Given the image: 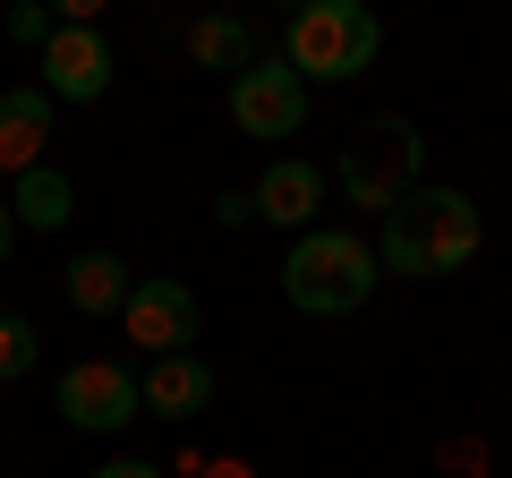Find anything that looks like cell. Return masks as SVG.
Returning <instances> with one entry per match:
<instances>
[{
  "label": "cell",
  "instance_id": "cell-21",
  "mask_svg": "<svg viewBox=\"0 0 512 478\" xmlns=\"http://www.w3.org/2000/svg\"><path fill=\"white\" fill-rule=\"evenodd\" d=\"M9 248H18V214H9V197H0V265H9Z\"/></svg>",
  "mask_w": 512,
  "mask_h": 478
},
{
  "label": "cell",
  "instance_id": "cell-20",
  "mask_svg": "<svg viewBox=\"0 0 512 478\" xmlns=\"http://www.w3.org/2000/svg\"><path fill=\"white\" fill-rule=\"evenodd\" d=\"M94 478H163V470H154V461H103Z\"/></svg>",
  "mask_w": 512,
  "mask_h": 478
},
{
  "label": "cell",
  "instance_id": "cell-17",
  "mask_svg": "<svg viewBox=\"0 0 512 478\" xmlns=\"http://www.w3.org/2000/svg\"><path fill=\"white\" fill-rule=\"evenodd\" d=\"M0 26H9V43H26V52H43V43L60 35L52 0H18V9H9V18H0Z\"/></svg>",
  "mask_w": 512,
  "mask_h": 478
},
{
  "label": "cell",
  "instance_id": "cell-10",
  "mask_svg": "<svg viewBox=\"0 0 512 478\" xmlns=\"http://www.w3.org/2000/svg\"><path fill=\"white\" fill-rule=\"evenodd\" d=\"M43 146H52V86H9L0 94V171L9 180L35 171Z\"/></svg>",
  "mask_w": 512,
  "mask_h": 478
},
{
  "label": "cell",
  "instance_id": "cell-5",
  "mask_svg": "<svg viewBox=\"0 0 512 478\" xmlns=\"http://www.w3.org/2000/svg\"><path fill=\"white\" fill-rule=\"evenodd\" d=\"M393 214L410 222V239H419L427 274H461V265L478 257V239H487L478 205L461 197V188H444V180H419V197H410V205H393Z\"/></svg>",
  "mask_w": 512,
  "mask_h": 478
},
{
  "label": "cell",
  "instance_id": "cell-19",
  "mask_svg": "<svg viewBox=\"0 0 512 478\" xmlns=\"http://www.w3.org/2000/svg\"><path fill=\"white\" fill-rule=\"evenodd\" d=\"M103 9H111V0H52V18H60V26H94Z\"/></svg>",
  "mask_w": 512,
  "mask_h": 478
},
{
  "label": "cell",
  "instance_id": "cell-6",
  "mask_svg": "<svg viewBox=\"0 0 512 478\" xmlns=\"http://www.w3.org/2000/svg\"><path fill=\"white\" fill-rule=\"evenodd\" d=\"M308 120V77L291 60H248L231 77V129L239 137H299Z\"/></svg>",
  "mask_w": 512,
  "mask_h": 478
},
{
  "label": "cell",
  "instance_id": "cell-22",
  "mask_svg": "<svg viewBox=\"0 0 512 478\" xmlns=\"http://www.w3.org/2000/svg\"><path fill=\"white\" fill-rule=\"evenodd\" d=\"M214 478H248V470H239V461H214Z\"/></svg>",
  "mask_w": 512,
  "mask_h": 478
},
{
  "label": "cell",
  "instance_id": "cell-13",
  "mask_svg": "<svg viewBox=\"0 0 512 478\" xmlns=\"http://www.w3.org/2000/svg\"><path fill=\"white\" fill-rule=\"evenodd\" d=\"M9 214H18V231H60V222L77 214V180L52 163L18 171V188H9Z\"/></svg>",
  "mask_w": 512,
  "mask_h": 478
},
{
  "label": "cell",
  "instance_id": "cell-11",
  "mask_svg": "<svg viewBox=\"0 0 512 478\" xmlns=\"http://www.w3.org/2000/svg\"><path fill=\"white\" fill-rule=\"evenodd\" d=\"M222 376L205 368L197 350H171V359H146V410L154 419H197L205 402H214Z\"/></svg>",
  "mask_w": 512,
  "mask_h": 478
},
{
  "label": "cell",
  "instance_id": "cell-7",
  "mask_svg": "<svg viewBox=\"0 0 512 478\" xmlns=\"http://www.w3.org/2000/svg\"><path fill=\"white\" fill-rule=\"evenodd\" d=\"M120 325H128V342L146 350V359H171V350L197 342V291H188V282H171V274H137Z\"/></svg>",
  "mask_w": 512,
  "mask_h": 478
},
{
  "label": "cell",
  "instance_id": "cell-18",
  "mask_svg": "<svg viewBox=\"0 0 512 478\" xmlns=\"http://www.w3.org/2000/svg\"><path fill=\"white\" fill-rule=\"evenodd\" d=\"M214 222H222V231H239V222H256V197H248V188H222V197H214Z\"/></svg>",
  "mask_w": 512,
  "mask_h": 478
},
{
  "label": "cell",
  "instance_id": "cell-1",
  "mask_svg": "<svg viewBox=\"0 0 512 478\" xmlns=\"http://www.w3.org/2000/svg\"><path fill=\"white\" fill-rule=\"evenodd\" d=\"M376 282H384V257H376V239H359V231H325L316 222L282 257V299L299 316H359L376 299Z\"/></svg>",
  "mask_w": 512,
  "mask_h": 478
},
{
  "label": "cell",
  "instance_id": "cell-3",
  "mask_svg": "<svg viewBox=\"0 0 512 478\" xmlns=\"http://www.w3.org/2000/svg\"><path fill=\"white\" fill-rule=\"evenodd\" d=\"M384 52V26L367 0H308V9H291V69L308 77V86H342V77L376 69Z\"/></svg>",
  "mask_w": 512,
  "mask_h": 478
},
{
  "label": "cell",
  "instance_id": "cell-12",
  "mask_svg": "<svg viewBox=\"0 0 512 478\" xmlns=\"http://www.w3.org/2000/svg\"><path fill=\"white\" fill-rule=\"evenodd\" d=\"M60 291H69V308H77V316H120V308H128V291H137V274H128L111 248H86V257L60 265Z\"/></svg>",
  "mask_w": 512,
  "mask_h": 478
},
{
  "label": "cell",
  "instance_id": "cell-15",
  "mask_svg": "<svg viewBox=\"0 0 512 478\" xmlns=\"http://www.w3.org/2000/svg\"><path fill=\"white\" fill-rule=\"evenodd\" d=\"M376 257H384V274H402V282H436V274H427V257H419V239H410V222H402V214H384V231H376Z\"/></svg>",
  "mask_w": 512,
  "mask_h": 478
},
{
  "label": "cell",
  "instance_id": "cell-2",
  "mask_svg": "<svg viewBox=\"0 0 512 478\" xmlns=\"http://www.w3.org/2000/svg\"><path fill=\"white\" fill-rule=\"evenodd\" d=\"M333 180H342V197L359 205V214H393V205L419 197L427 180V146L419 129H410L402 111H376V120H359V129L342 137V154H333Z\"/></svg>",
  "mask_w": 512,
  "mask_h": 478
},
{
  "label": "cell",
  "instance_id": "cell-16",
  "mask_svg": "<svg viewBox=\"0 0 512 478\" xmlns=\"http://www.w3.org/2000/svg\"><path fill=\"white\" fill-rule=\"evenodd\" d=\"M26 368H35V325L0 308V385H18Z\"/></svg>",
  "mask_w": 512,
  "mask_h": 478
},
{
  "label": "cell",
  "instance_id": "cell-23",
  "mask_svg": "<svg viewBox=\"0 0 512 478\" xmlns=\"http://www.w3.org/2000/svg\"><path fill=\"white\" fill-rule=\"evenodd\" d=\"M299 9H308V0H299Z\"/></svg>",
  "mask_w": 512,
  "mask_h": 478
},
{
  "label": "cell",
  "instance_id": "cell-9",
  "mask_svg": "<svg viewBox=\"0 0 512 478\" xmlns=\"http://www.w3.org/2000/svg\"><path fill=\"white\" fill-rule=\"evenodd\" d=\"M248 197H256V222H274V231H316V214H325V171H316L308 154H282V163H265V180H256Z\"/></svg>",
  "mask_w": 512,
  "mask_h": 478
},
{
  "label": "cell",
  "instance_id": "cell-4",
  "mask_svg": "<svg viewBox=\"0 0 512 478\" xmlns=\"http://www.w3.org/2000/svg\"><path fill=\"white\" fill-rule=\"evenodd\" d=\"M60 419L86 427V436H120L128 419H146V368H128V359H77L60 376Z\"/></svg>",
  "mask_w": 512,
  "mask_h": 478
},
{
  "label": "cell",
  "instance_id": "cell-8",
  "mask_svg": "<svg viewBox=\"0 0 512 478\" xmlns=\"http://www.w3.org/2000/svg\"><path fill=\"white\" fill-rule=\"evenodd\" d=\"M35 60H43L52 103H103V94H111V43H103V26H60Z\"/></svg>",
  "mask_w": 512,
  "mask_h": 478
},
{
  "label": "cell",
  "instance_id": "cell-14",
  "mask_svg": "<svg viewBox=\"0 0 512 478\" xmlns=\"http://www.w3.org/2000/svg\"><path fill=\"white\" fill-rule=\"evenodd\" d=\"M188 52H197V69H248V26L239 18H197L188 26Z\"/></svg>",
  "mask_w": 512,
  "mask_h": 478
}]
</instances>
